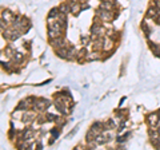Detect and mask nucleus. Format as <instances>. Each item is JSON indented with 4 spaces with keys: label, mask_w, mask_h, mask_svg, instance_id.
Wrapping results in <instances>:
<instances>
[{
    "label": "nucleus",
    "mask_w": 160,
    "mask_h": 150,
    "mask_svg": "<svg viewBox=\"0 0 160 150\" xmlns=\"http://www.w3.org/2000/svg\"><path fill=\"white\" fill-rule=\"evenodd\" d=\"M48 107H49V101H47V99H44V98L36 99V102H35V104L32 106V109L35 110V111H38V113L46 111Z\"/></svg>",
    "instance_id": "1"
},
{
    "label": "nucleus",
    "mask_w": 160,
    "mask_h": 150,
    "mask_svg": "<svg viewBox=\"0 0 160 150\" xmlns=\"http://www.w3.org/2000/svg\"><path fill=\"white\" fill-rule=\"evenodd\" d=\"M103 34H104V28L102 27V24L96 22L91 27V39L92 40H96V39H99Z\"/></svg>",
    "instance_id": "2"
},
{
    "label": "nucleus",
    "mask_w": 160,
    "mask_h": 150,
    "mask_svg": "<svg viewBox=\"0 0 160 150\" xmlns=\"http://www.w3.org/2000/svg\"><path fill=\"white\" fill-rule=\"evenodd\" d=\"M159 121H160V114L159 113H151L147 117V123L151 127H156L159 125Z\"/></svg>",
    "instance_id": "3"
},
{
    "label": "nucleus",
    "mask_w": 160,
    "mask_h": 150,
    "mask_svg": "<svg viewBox=\"0 0 160 150\" xmlns=\"http://www.w3.org/2000/svg\"><path fill=\"white\" fill-rule=\"evenodd\" d=\"M98 16H100V19L104 22H111L113 19L112 11H104V9H99L98 11Z\"/></svg>",
    "instance_id": "4"
},
{
    "label": "nucleus",
    "mask_w": 160,
    "mask_h": 150,
    "mask_svg": "<svg viewBox=\"0 0 160 150\" xmlns=\"http://www.w3.org/2000/svg\"><path fill=\"white\" fill-rule=\"evenodd\" d=\"M35 119H36V115H35V113H31V111H27L23 114V118H22V121L26 123V125H29V123H32Z\"/></svg>",
    "instance_id": "5"
},
{
    "label": "nucleus",
    "mask_w": 160,
    "mask_h": 150,
    "mask_svg": "<svg viewBox=\"0 0 160 150\" xmlns=\"http://www.w3.org/2000/svg\"><path fill=\"white\" fill-rule=\"evenodd\" d=\"M51 46L55 50H59V48H62V47H68L66 40H64L63 38H58V39H53V40H51Z\"/></svg>",
    "instance_id": "6"
},
{
    "label": "nucleus",
    "mask_w": 160,
    "mask_h": 150,
    "mask_svg": "<svg viewBox=\"0 0 160 150\" xmlns=\"http://www.w3.org/2000/svg\"><path fill=\"white\" fill-rule=\"evenodd\" d=\"M20 138H23V139H26V141H28L29 143H31L33 141V138H35V133H33V130L32 129H26L23 131L22 134V137Z\"/></svg>",
    "instance_id": "7"
},
{
    "label": "nucleus",
    "mask_w": 160,
    "mask_h": 150,
    "mask_svg": "<svg viewBox=\"0 0 160 150\" xmlns=\"http://www.w3.org/2000/svg\"><path fill=\"white\" fill-rule=\"evenodd\" d=\"M2 20H4L6 23H11L15 20V16L11 11H8V9H4L2 12Z\"/></svg>",
    "instance_id": "8"
},
{
    "label": "nucleus",
    "mask_w": 160,
    "mask_h": 150,
    "mask_svg": "<svg viewBox=\"0 0 160 150\" xmlns=\"http://www.w3.org/2000/svg\"><path fill=\"white\" fill-rule=\"evenodd\" d=\"M63 34H64V32L58 31V29H51V28H48V38L51 39V40H53V39H58V38H62Z\"/></svg>",
    "instance_id": "9"
},
{
    "label": "nucleus",
    "mask_w": 160,
    "mask_h": 150,
    "mask_svg": "<svg viewBox=\"0 0 160 150\" xmlns=\"http://www.w3.org/2000/svg\"><path fill=\"white\" fill-rule=\"evenodd\" d=\"M71 9H72V6H71V3H63V4H60V7H59V11L62 12V13H68V12H71Z\"/></svg>",
    "instance_id": "10"
},
{
    "label": "nucleus",
    "mask_w": 160,
    "mask_h": 150,
    "mask_svg": "<svg viewBox=\"0 0 160 150\" xmlns=\"http://www.w3.org/2000/svg\"><path fill=\"white\" fill-rule=\"evenodd\" d=\"M159 13H160V11H159L158 6L155 7V8H153V7H149V8H148V11H147V16H148V18H153V19H155Z\"/></svg>",
    "instance_id": "11"
},
{
    "label": "nucleus",
    "mask_w": 160,
    "mask_h": 150,
    "mask_svg": "<svg viewBox=\"0 0 160 150\" xmlns=\"http://www.w3.org/2000/svg\"><path fill=\"white\" fill-rule=\"evenodd\" d=\"M112 46H113V40L111 38H106L104 39V42H103V50H106V51H109V50L112 48Z\"/></svg>",
    "instance_id": "12"
},
{
    "label": "nucleus",
    "mask_w": 160,
    "mask_h": 150,
    "mask_svg": "<svg viewBox=\"0 0 160 150\" xmlns=\"http://www.w3.org/2000/svg\"><path fill=\"white\" fill-rule=\"evenodd\" d=\"M56 55L59 58L67 59V56H68V47H62V48L56 50Z\"/></svg>",
    "instance_id": "13"
},
{
    "label": "nucleus",
    "mask_w": 160,
    "mask_h": 150,
    "mask_svg": "<svg viewBox=\"0 0 160 150\" xmlns=\"http://www.w3.org/2000/svg\"><path fill=\"white\" fill-rule=\"evenodd\" d=\"M113 3L109 2H102L100 3V9H104V11H113Z\"/></svg>",
    "instance_id": "14"
},
{
    "label": "nucleus",
    "mask_w": 160,
    "mask_h": 150,
    "mask_svg": "<svg viewBox=\"0 0 160 150\" xmlns=\"http://www.w3.org/2000/svg\"><path fill=\"white\" fill-rule=\"evenodd\" d=\"M100 58V55H99V52L95 50L93 52H87V55H86V59L87 61H96V59H99Z\"/></svg>",
    "instance_id": "15"
},
{
    "label": "nucleus",
    "mask_w": 160,
    "mask_h": 150,
    "mask_svg": "<svg viewBox=\"0 0 160 150\" xmlns=\"http://www.w3.org/2000/svg\"><path fill=\"white\" fill-rule=\"evenodd\" d=\"M31 107L29 106V104L26 102V99H24V101H22V102H19V104H18V110H20V111H27V110Z\"/></svg>",
    "instance_id": "16"
},
{
    "label": "nucleus",
    "mask_w": 160,
    "mask_h": 150,
    "mask_svg": "<svg viewBox=\"0 0 160 150\" xmlns=\"http://www.w3.org/2000/svg\"><path fill=\"white\" fill-rule=\"evenodd\" d=\"M78 55V51L75 50V47H72V46H69L68 47V56H67V59H73L75 56Z\"/></svg>",
    "instance_id": "17"
},
{
    "label": "nucleus",
    "mask_w": 160,
    "mask_h": 150,
    "mask_svg": "<svg viewBox=\"0 0 160 150\" xmlns=\"http://www.w3.org/2000/svg\"><path fill=\"white\" fill-rule=\"evenodd\" d=\"M59 13H60L59 8H52L51 11H49V13H48V19H55V18H58Z\"/></svg>",
    "instance_id": "18"
},
{
    "label": "nucleus",
    "mask_w": 160,
    "mask_h": 150,
    "mask_svg": "<svg viewBox=\"0 0 160 150\" xmlns=\"http://www.w3.org/2000/svg\"><path fill=\"white\" fill-rule=\"evenodd\" d=\"M13 61H15V63H22L23 62V59H24V56H23V54L22 52H15V55H13Z\"/></svg>",
    "instance_id": "19"
},
{
    "label": "nucleus",
    "mask_w": 160,
    "mask_h": 150,
    "mask_svg": "<svg viewBox=\"0 0 160 150\" xmlns=\"http://www.w3.org/2000/svg\"><path fill=\"white\" fill-rule=\"evenodd\" d=\"M115 129V122L112 119H108V121L104 123V130H113Z\"/></svg>",
    "instance_id": "20"
},
{
    "label": "nucleus",
    "mask_w": 160,
    "mask_h": 150,
    "mask_svg": "<svg viewBox=\"0 0 160 150\" xmlns=\"http://www.w3.org/2000/svg\"><path fill=\"white\" fill-rule=\"evenodd\" d=\"M93 48L96 50V51H99V50L103 48V40H100V39H96L93 43Z\"/></svg>",
    "instance_id": "21"
},
{
    "label": "nucleus",
    "mask_w": 160,
    "mask_h": 150,
    "mask_svg": "<svg viewBox=\"0 0 160 150\" xmlns=\"http://www.w3.org/2000/svg\"><path fill=\"white\" fill-rule=\"evenodd\" d=\"M4 52H6L7 56H9V58H13V55H15V51L12 50V47H7L6 50H4Z\"/></svg>",
    "instance_id": "22"
},
{
    "label": "nucleus",
    "mask_w": 160,
    "mask_h": 150,
    "mask_svg": "<svg viewBox=\"0 0 160 150\" xmlns=\"http://www.w3.org/2000/svg\"><path fill=\"white\" fill-rule=\"evenodd\" d=\"M87 55V51L86 50H82V51H78V55H76V59L78 61H80V59H83L84 56Z\"/></svg>",
    "instance_id": "23"
},
{
    "label": "nucleus",
    "mask_w": 160,
    "mask_h": 150,
    "mask_svg": "<svg viewBox=\"0 0 160 150\" xmlns=\"http://www.w3.org/2000/svg\"><path fill=\"white\" fill-rule=\"evenodd\" d=\"M26 102L32 107L35 104V102H36V98H35V97H28V98H26Z\"/></svg>",
    "instance_id": "24"
},
{
    "label": "nucleus",
    "mask_w": 160,
    "mask_h": 150,
    "mask_svg": "<svg viewBox=\"0 0 160 150\" xmlns=\"http://www.w3.org/2000/svg\"><path fill=\"white\" fill-rule=\"evenodd\" d=\"M59 127H60V126H59ZM59 127H55V129L51 130V134H52L53 138H58V137H59V134H60V129H59Z\"/></svg>",
    "instance_id": "25"
},
{
    "label": "nucleus",
    "mask_w": 160,
    "mask_h": 150,
    "mask_svg": "<svg viewBox=\"0 0 160 150\" xmlns=\"http://www.w3.org/2000/svg\"><path fill=\"white\" fill-rule=\"evenodd\" d=\"M142 28H143V31L146 32L147 36H149V32H151V31H149V28H148V26H147L146 23H143V24H142Z\"/></svg>",
    "instance_id": "26"
},
{
    "label": "nucleus",
    "mask_w": 160,
    "mask_h": 150,
    "mask_svg": "<svg viewBox=\"0 0 160 150\" xmlns=\"http://www.w3.org/2000/svg\"><path fill=\"white\" fill-rule=\"evenodd\" d=\"M47 117V122H55V118H56V115H53V114H48Z\"/></svg>",
    "instance_id": "27"
},
{
    "label": "nucleus",
    "mask_w": 160,
    "mask_h": 150,
    "mask_svg": "<svg viewBox=\"0 0 160 150\" xmlns=\"http://www.w3.org/2000/svg\"><path fill=\"white\" fill-rule=\"evenodd\" d=\"M128 136H129V133H127L126 136H123V137H122V136H120V137H118V142H119V143L124 142V141H126V137H128Z\"/></svg>",
    "instance_id": "28"
},
{
    "label": "nucleus",
    "mask_w": 160,
    "mask_h": 150,
    "mask_svg": "<svg viewBox=\"0 0 160 150\" xmlns=\"http://www.w3.org/2000/svg\"><path fill=\"white\" fill-rule=\"evenodd\" d=\"M88 40H89L88 38H82V43H83V46H87V44H88Z\"/></svg>",
    "instance_id": "29"
},
{
    "label": "nucleus",
    "mask_w": 160,
    "mask_h": 150,
    "mask_svg": "<svg viewBox=\"0 0 160 150\" xmlns=\"http://www.w3.org/2000/svg\"><path fill=\"white\" fill-rule=\"evenodd\" d=\"M2 66H3V68H6L7 71H9V64H8V63H3Z\"/></svg>",
    "instance_id": "30"
},
{
    "label": "nucleus",
    "mask_w": 160,
    "mask_h": 150,
    "mask_svg": "<svg viewBox=\"0 0 160 150\" xmlns=\"http://www.w3.org/2000/svg\"><path fill=\"white\" fill-rule=\"evenodd\" d=\"M155 20H156V23H158V24H159V26H160V13L158 15V16H156V18H155Z\"/></svg>",
    "instance_id": "31"
},
{
    "label": "nucleus",
    "mask_w": 160,
    "mask_h": 150,
    "mask_svg": "<svg viewBox=\"0 0 160 150\" xmlns=\"http://www.w3.org/2000/svg\"><path fill=\"white\" fill-rule=\"evenodd\" d=\"M36 147H38V149H43V145H42V143H38Z\"/></svg>",
    "instance_id": "32"
},
{
    "label": "nucleus",
    "mask_w": 160,
    "mask_h": 150,
    "mask_svg": "<svg viewBox=\"0 0 160 150\" xmlns=\"http://www.w3.org/2000/svg\"><path fill=\"white\" fill-rule=\"evenodd\" d=\"M153 3L156 4V6H159V4H160V0H153Z\"/></svg>",
    "instance_id": "33"
},
{
    "label": "nucleus",
    "mask_w": 160,
    "mask_h": 150,
    "mask_svg": "<svg viewBox=\"0 0 160 150\" xmlns=\"http://www.w3.org/2000/svg\"><path fill=\"white\" fill-rule=\"evenodd\" d=\"M102 2H109V3H113L115 4V0H102Z\"/></svg>",
    "instance_id": "34"
},
{
    "label": "nucleus",
    "mask_w": 160,
    "mask_h": 150,
    "mask_svg": "<svg viewBox=\"0 0 160 150\" xmlns=\"http://www.w3.org/2000/svg\"><path fill=\"white\" fill-rule=\"evenodd\" d=\"M158 131H159V134H160V126H159V129H158Z\"/></svg>",
    "instance_id": "35"
},
{
    "label": "nucleus",
    "mask_w": 160,
    "mask_h": 150,
    "mask_svg": "<svg viewBox=\"0 0 160 150\" xmlns=\"http://www.w3.org/2000/svg\"><path fill=\"white\" fill-rule=\"evenodd\" d=\"M158 147H159V149H160V143H159V146H158Z\"/></svg>",
    "instance_id": "36"
}]
</instances>
